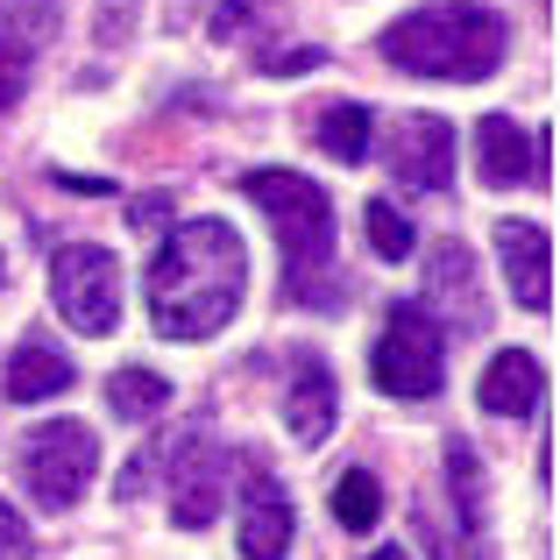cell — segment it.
<instances>
[{
    "label": "cell",
    "mask_w": 560,
    "mask_h": 560,
    "mask_svg": "<svg viewBox=\"0 0 560 560\" xmlns=\"http://www.w3.org/2000/svg\"><path fill=\"white\" fill-rule=\"evenodd\" d=\"M248 291V248L228 220H185L150 262V327L164 341H213Z\"/></svg>",
    "instance_id": "1"
},
{
    "label": "cell",
    "mask_w": 560,
    "mask_h": 560,
    "mask_svg": "<svg viewBox=\"0 0 560 560\" xmlns=\"http://www.w3.org/2000/svg\"><path fill=\"white\" fill-rule=\"evenodd\" d=\"M511 28L497 8L476 0H425V8L397 14L383 28V65L411 71V79H447V85H476L504 65Z\"/></svg>",
    "instance_id": "2"
},
{
    "label": "cell",
    "mask_w": 560,
    "mask_h": 560,
    "mask_svg": "<svg viewBox=\"0 0 560 560\" xmlns=\"http://www.w3.org/2000/svg\"><path fill=\"white\" fill-rule=\"evenodd\" d=\"M242 199L270 220L277 248H284V270H291V299H313L334 305V291L319 277L334 270V199L299 171H242Z\"/></svg>",
    "instance_id": "3"
},
{
    "label": "cell",
    "mask_w": 560,
    "mask_h": 560,
    "mask_svg": "<svg viewBox=\"0 0 560 560\" xmlns=\"http://www.w3.org/2000/svg\"><path fill=\"white\" fill-rule=\"evenodd\" d=\"M370 376L383 397H433L447 383V334L425 305H390L383 313V334H376V355H370Z\"/></svg>",
    "instance_id": "4"
},
{
    "label": "cell",
    "mask_w": 560,
    "mask_h": 560,
    "mask_svg": "<svg viewBox=\"0 0 560 560\" xmlns=\"http://www.w3.org/2000/svg\"><path fill=\"white\" fill-rule=\"evenodd\" d=\"M100 476V440L79 419H50L22 440V490L36 497V511H71L85 497V482Z\"/></svg>",
    "instance_id": "5"
},
{
    "label": "cell",
    "mask_w": 560,
    "mask_h": 560,
    "mask_svg": "<svg viewBox=\"0 0 560 560\" xmlns=\"http://www.w3.org/2000/svg\"><path fill=\"white\" fill-rule=\"evenodd\" d=\"M50 305L71 319L79 334H114V319H121V262H114V248L100 242H65L50 256Z\"/></svg>",
    "instance_id": "6"
},
{
    "label": "cell",
    "mask_w": 560,
    "mask_h": 560,
    "mask_svg": "<svg viewBox=\"0 0 560 560\" xmlns=\"http://www.w3.org/2000/svg\"><path fill=\"white\" fill-rule=\"evenodd\" d=\"M57 22H65V0H0V114L28 93L43 50L57 43Z\"/></svg>",
    "instance_id": "7"
},
{
    "label": "cell",
    "mask_w": 560,
    "mask_h": 560,
    "mask_svg": "<svg viewBox=\"0 0 560 560\" xmlns=\"http://www.w3.org/2000/svg\"><path fill=\"white\" fill-rule=\"evenodd\" d=\"M228 476H234V454L220 440H206V433L178 440V482H171L178 497H171V518L206 533L220 518V504H228Z\"/></svg>",
    "instance_id": "8"
},
{
    "label": "cell",
    "mask_w": 560,
    "mask_h": 560,
    "mask_svg": "<svg viewBox=\"0 0 560 560\" xmlns=\"http://www.w3.org/2000/svg\"><path fill=\"white\" fill-rule=\"evenodd\" d=\"M497 256H504L511 299L525 313H553V234L539 220H497Z\"/></svg>",
    "instance_id": "9"
},
{
    "label": "cell",
    "mask_w": 560,
    "mask_h": 560,
    "mask_svg": "<svg viewBox=\"0 0 560 560\" xmlns=\"http://www.w3.org/2000/svg\"><path fill=\"white\" fill-rule=\"evenodd\" d=\"M390 171H397V185H411V191H447L454 185V128L440 121V114H411V121L397 128Z\"/></svg>",
    "instance_id": "10"
},
{
    "label": "cell",
    "mask_w": 560,
    "mask_h": 560,
    "mask_svg": "<svg viewBox=\"0 0 560 560\" xmlns=\"http://www.w3.org/2000/svg\"><path fill=\"white\" fill-rule=\"evenodd\" d=\"M425 291H433V305L447 313L454 334H482V327H490V305H482V284H476V256H468L462 242H440L433 248ZM433 305H425V313H433ZM447 327H440V334H447Z\"/></svg>",
    "instance_id": "11"
},
{
    "label": "cell",
    "mask_w": 560,
    "mask_h": 560,
    "mask_svg": "<svg viewBox=\"0 0 560 560\" xmlns=\"http://www.w3.org/2000/svg\"><path fill=\"white\" fill-rule=\"evenodd\" d=\"M291 497L277 490L270 468H248V490H242V560H284L291 553Z\"/></svg>",
    "instance_id": "12"
},
{
    "label": "cell",
    "mask_w": 560,
    "mask_h": 560,
    "mask_svg": "<svg viewBox=\"0 0 560 560\" xmlns=\"http://www.w3.org/2000/svg\"><path fill=\"white\" fill-rule=\"evenodd\" d=\"M334 411H341V397H334V370H327V355H313V348H305V355L291 362V390H284L291 440H299V447H327Z\"/></svg>",
    "instance_id": "13"
},
{
    "label": "cell",
    "mask_w": 560,
    "mask_h": 560,
    "mask_svg": "<svg viewBox=\"0 0 560 560\" xmlns=\"http://www.w3.org/2000/svg\"><path fill=\"white\" fill-rule=\"evenodd\" d=\"M539 390H547V370H539V355H525V348H504L476 383L482 411H497V419H525V411L539 405Z\"/></svg>",
    "instance_id": "14"
},
{
    "label": "cell",
    "mask_w": 560,
    "mask_h": 560,
    "mask_svg": "<svg viewBox=\"0 0 560 560\" xmlns=\"http://www.w3.org/2000/svg\"><path fill=\"white\" fill-rule=\"evenodd\" d=\"M476 156H482V185H525V178H539V156H533V142H525V128L511 121V114H482L476 121Z\"/></svg>",
    "instance_id": "15"
},
{
    "label": "cell",
    "mask_w": 560,
    "mask_h": 560,
    "mask_svg": "<svg viewBox=\"0 0 560 560\" xmlns=\"http://www.w3.org/2000/svg\"><path fill=\"white\" fill-rule=\"evenodd\" d=\"M57 390H71V362L57 355L43 334H28L8 355V397L14 405H43V397H57Z\"/></svg>",
    "instance_id": "16"
},
{
    "label": "cell",
    "mask_w": 560,
    "mask_h": 560,
    "mask_svg": "<svg viewBox=\"0 0 560 560\" xmlns=\"http://www.w3.org/2000/svg\"><path fill=\"white\" fill-rule=\"evenodd\" d=\"M370 136H376V121H370L362 100H334V107L319 114V150L341 156V164H362V156H370Z\"/></svg>",
    "instance_id": "17"
},
{
    "label": "cell",
    "mask_w": 560,
    "mask_h": 560,
    "mask_svg": "<svg viewBox=\"0 0 560 560\" xmlns=\"http://www.w3.org/2000/svg\"><path fill=\"white\" fill-rule=\"evenodd\" d=\"M107 405L121 411V419L150 425L156 411L171 405V376H156V370H114V376H107Z\"/></svg>",
    "instance_id": "18"
},
{
    "label": "cell",
    "mask_w": 560,
    "mask_h": 560,
    "mask_svg": "<svg viewBox=\"0 0 560 560\" xmlns=\"http://www.w3.org/2000/svg\"><path fill=\"white\" fill-rule=\"evenodd\" d=\"M334 518H341L348 533H370L383 518V482L370 468H341V476H334Z\"/></svg>",
    "instance_id": "19"
},
{
    "label": "cell",
    "mask_w": 560,
    "mask_h": 560,
    "mask_svg": "<svg viewBox=\"0 0 560 560\" xmlns=\"http://www.w3.org/2000/svg\"><path fill=\"white\" fill-rule=\"evenodd\" d=\"M362 220H370V248H376L383 262H405L411 256V220L397 213L390 199H370V206H362Z\"/></svg>",
    "instance_id": "20"
},
{
    "label": "cell",
    "mask_w": 560,
    "mask_h": 560,
    "mask_svg": "<svg viewBox=\"0 0 560 560\" xmlns=\"http://www.w3.org/2000/svg\"><path fill=\"white\" fill-rule=\"evenodd\" d=\"M284 8V0H220L213 8V43H242V36H256L270 14Z\"/></svg>",
    "instance_id": "21"
},
{
    "label": "cell",
    "mask_w": 560,
    "mask_h": 560,
    "mask_svg": "<svg viewBox=\"0 0 560 560\" xmlns=\"http://www.w3.org/2000/svg\"><path fill=\"white\" fill-rule=\"evenodd\" d=\"M136 14H142V0H100V22H93V36L114 50V43H121L128 28H136Z\"/></svg>",
    "instance_id": "22"
},
{
    "label": "cell",
    "mask_w": 560,
    "mask_h": 560,
    "mask_svg": "<svg viewBox=\"0 0 560 560\" xmlns=\"http://www.w3.org/2000/svg\"><path fill=\"white\" fill-rule=\"evenodd\" d=\"M28 553V525L14 518V504H0V560H22Z\"/></svg>",
    "instance_id": "23"
},
{
    "label": "cell",
    "mask_w": 560,
    "mask_h": 560,
    "mask_svg": "<svg viewBox=\"0 0 560 560\" xmlns=\"http://www.w3.org/2000/svg\"><path fill=\"white\" fill-rule=\"evenodd\" d=\"M319 65V50H284V57H270V71H313Z\"/></svg>",
    "instance_id": "24"
},
{
    "label": "cell",
    "mask_w": 560,
    "mask_h": 560,
    "mask_svg": "<svg viewBox=\"0 0 560 560\" xmlns=\"http://www.w3.org/2000/svg\"><path fill=\"white\" fill-rule=\"evenodd\" d=\"M370 560H411V553H405V547H383V553H370Z\"/></svg>",
    "instance_id": "25"
},
{
    "label": "cell",
    "mask_w": 560,
    "mask_h": 560,
    "mask_svg": "<svg viewBox=\"0 0 560 560\" xmlns=\"http://www.w3.org/2000/svg\"><path fill=\"white\" fill-rule=\"evenodd\" d=\"M0 284H8V262H0Z\"/></svg>",
    "instance_id": "26"
}]
</instances>
